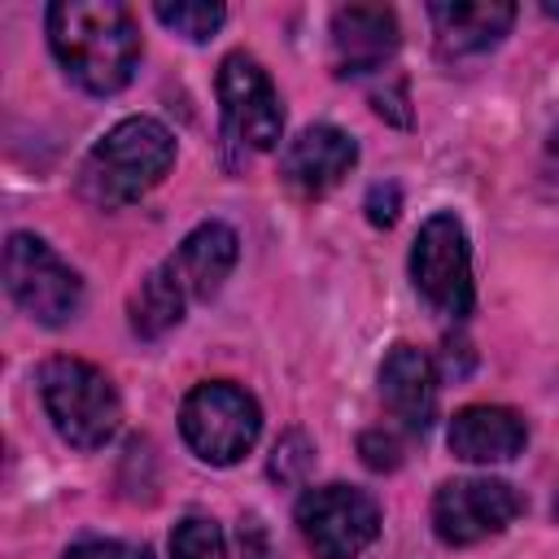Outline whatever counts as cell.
<instances>
[{"instance_id": "cell-1", "label": "cell", "mask_w": 559, "mask_h": 559, "mask_svg": "<svg viewBox=\"0 0 559 559\" xmlns=\"http://www.w3.org/2000/svg\"><path fill=\"white\" fill-rule=\"evenodd\" d=\"M48 48L61 70L92 96H114L140 66V31L114 0L48 4Z\"/></svg>"}, {"instance_id": "cell-2", "label": "cell", "mask_w": 559, "mask_h": 559, "mask_svg": "<svg viewBox=\"0 0 559 559\" xmlns=\"http://www.w3.org/2000/svg\"><path fill=\"white\" fill-rule=\"evenodd\" d=\"M170 162H175V135L157 118H144V114L122 118L83 157L79 188L92 205L118 210V205L140 201L148 188H157L166 179Z\"/></svg>"}, {"instance_id": "cell-3", "label": "cell", "mask_w": 559, "mask_h": 559, "mask_svg": "<svg viewBox=\"0 0 559 559\" xmlns=\"http://www.w3.org/2000/svg\"><path fill=\"white\" fill-rule=\"evenodd\" d=\"M39 397L52 428L79 450H100L122 424L118 389L83 358H48L39 367Z\"/></svg>"}, {"instance_id": "cell-4", "label": "cell", "mask_w": 559, "mask_h": 559, "mask_svg": "<svg viewBox=\"0 0 559 559\" xmlns=\"http://www.w3.org/2000/svg\"><path fill=\"white\" fill-rule=\"evenodd\" d=\"M179 432L197 459H205L214 467H231L236 459H245L253 450V441L262 432V411L240 384L205 380L183 397Z\"/></svg>"}, {"instance_id": "cell-5", "label": "cell", "mask_w": 559, "mask_h": 559, "mask_svg": "<svg viewBox=\"0 0 559 559\" xmlns=\"http://www.w3.org/2000/svg\"><path fill=\"white\" fill-rule=\"evenodd\" d=\"M4 284L13 301L44 328H61L83 310V280L66 266L48 240L31 231H13L4 245Z\"/></svg>"}, {"instance_id": "cell-6", "label": "cell", "mask_w": 559, "mask_h": 559, "mask_svg": "<svg viewBox=\"0 0 559 559\" xmlns=\"http://www.w3.org/2000/svg\"><path fill=\"white\" fill-rule=\"evenodd\" d=\"M411 284L445 319H463L472 310V258L463 223L454 214H432L419 227L411 245Z\"/></svg>"}, {"instance_id": "cell-7", "label": "cell", "mask_w": 559, "mask_h": 559, "mask_svg": "<svg viewBox=\"0 0 559 559\" xmlns=\"http://www.w3.org/2000/svg\"><path fill=\"white\" fill-rule=\"evenodd\" d=\"M297 528L319 559H358L380 533V507L354 485H323L301 493Z\"/></svg>"}, {"instance_id": "cell-8", "label": "cell", "mask_w": 559, "mask_h": 559, "mask_svg": "<svg viewBox=\"0 0 559 559\" xmlns=\"http://www.w3.org/2000/svg\"><path fill=\"white\" fill-rule=\"evenodd\" d=\"M524 511V498L493 476H463L445 480L432 498V528L445 546H476L502 533Z\"/></svg>"}, {"instance_id": "cell-9", "label": "cell", "mask_w": 559, "mask_h": 559, "mask_svg": "<svg viewBox=\"0 0 559 559\" xmlns=\"http://www.w3.org/2000/svg\"><path fill=\"white\" fill-rule=\"evenodd\" d=\"M218 105H223V127L236 144L249 148H275L284 135V105L280 92L271 87L266 70L249 52H231L218 66Z\"/></svg>"}, {"instance_id": "cell-10", "label": "cell", "mask_w": 559, "mask_h": 559, "mask_svg": "<svg viewBox=\"0 0 559 559\" xmlns=\"http://www.w3.org/2000/svg\"><path fill=\"white\" fill-rule=\"evenodd\" d=\"M397 44V17L384 4H345L332 13V66L341 79L384 70Z\"/></svg>"}, {"instance_id": "cell-11", "label": "cell", "mask_w": 559, "mask_h": 559, "mask_svg": "<svg viewBox=\"0 0 559 559\" xmlns=\"http://www.w3.org/2000/svg\"><path fill=\"white\" fill-rule=\"evenodd\" d=\"M354 162H358V144L341 127L314 122L288 140V148L280 157V179L297 197H323L354 170Z\"/></svg>"}, {"instance_id": "cell-12", "label": "cell", "mask_w": 559, "mask_h": 559, "mask_svg": "<svg viewBox=\"0 0 559 559\" xmlns=\"http://www.w3.org/2000/svg\"><path fill=\"white\" fill-rule=\"evenodd\" d=\"M380 397L402 419L406 432H428L437 419V371L432 358L415 345H393L380 362Z\"/></svg>"}, {"instance_id": "cell-13", "label": "cell", "mask_w": 559, "mask_h": 559, "mask_svg": "<svg viewBox=\"0 0 559 559\" xmlns=\"http://www.w3.org/2000/svg\"><path fill=\"white\" fill-rule=\"evenodd\" d=\"M236 249H240V240H236V231L227 223H201L197 231L183 236V245L166 258V266L179 280V288L188 293V301H205L231 275Z\"/></svg>"}, {"instance_id": "cell-14", "label": "cell", "mask_w": 559, "mask_h": 559, "mask_svg": "<svg viewBox=\"0 0 559 559\" xmlns=\"http://www.w3.org/2000/svg\"><path fill=\"white\" fill-rule=\"evenodd\" d=\"M445 441L463 463H507L524 450L528 428L511 406H463L450 419Z\"/></svg>"}, {"instance_id": "cell-15", "label": "cell", "mask_w": 559, "mask_h": 559, "mask_svg": "<svg viewBox=\"0 0 559 559\" xmlns=\"http://www.w3.org/2000/svg\"><path fill=\"white\" fill-rule=\"evenodd\" d=\"M428 17L437 31V48L445 57H476L511 31L515 4H507V0H454V4H428Z\"/></svg>"}, {"instance_id": "cell-16", "label": "cell", "mask_w": 559, "mask_h": 559, "mask_svg": "<svg viewBox=\"0 0 559 559\" xmlns=\"http://www.w3.org/2000/svg\"><path fill=\"white\" fill-rule=\"evenodd\" d=\"M183 306H188V293L179 288V280L170 275V266H166V262L153 266V271L140 280L135 297H131V328H135V336L153 341V336L170 332V328L183 319Z\"/></svg>"}, {"instance_id": "cell-17", "label": "cell", "mask_w": 559, "mask_h": 559, "mask_svg": "<svg viewBox=\"0 0 559 559\" xmlns=\"http://www.w3.org/2000/svg\"><path fill=\"white\" fill-rule=\"evenodd\" d=\"M157 22L170 26L175 35L192 39V44H205L223 22H227V9L223 4H205V0H175V4H153Z\"/></svg>"}, {"instance_id": "cell-18", "label": "cell", "mask_w": 559, "mask_h": 559, "mask_svg": "<svg viewBox=\"0 0 559 559\" xmlns=\"http://www.w3.org/2000/svg\"><path fill=\"white\" fill-rule=\"evenodd\" d=\"M170 555L175 559H227L223 528L210 515H183L170 533Z\"/></svg>"}, {"instance_id": "cell-19", "label": "cell", "mask_w": 559, "mask_h": 559, "mask_svg": "<svg viewBox=\"0 0 559 559\" xmlns=\"http://www.w3.org/2000/svg\"><path fill=\"white\" fill-rule=\"evenodd\" d=\"M314 467V445L301 437V432H284L275 441V454H271V476L280 485H297L306 472Z\"/></svg>"}, {"instance_id": "cell-20", "label": "cell", "mask_w": 559, "mask_h": 559, "mask_svg": "<svg viewBox=\"0 0 559 559\" xmlns=\"http://www.w3.org/2000/svg\"><path fill=\"white\" fill-rule=\"evenodd\" d=\"M358 454H362V463L367 467H376V472H393L397 463H402V441L393 437V432H362L358 437Z\"/></svg>"}, {"instance_id": "cell-21", "label": "cell", "mask_w": 559, "mask_h": 559, "mask_svg": "<svg viewBox=\"0 0 559 559\" xmlns=\"http://www.w3.org/2000/svg\"><path fill=\"white\" fill-rule=\"evenodd\" d=\"M236 559H280L275 542H271V533H266V524L258 515L240 520V528H236Z\"/></svg>"}, {"instance_id": "cell-22", "label": "cell", "mask_w": 559, "mask_h": 559, "mask_svg": "<svg viewBox=\"0 0 559 559\" xmlns=\"http://www.w3.org/2000/svg\"><path fill=\"white\" fill-rule=\"evenodd\" d=\"M61 559H153V555L148 546H131V542H79Z\"/></svg>"}, {"instance_id": "cell-23", "label": "cell", "mask_w": 559, "mask_h": 559, "mask_svg": "<svg viewBox=\"0 0 559 559\" xmlns=\"http://www.w3.org/2000/svg\"><path fill=\"white\" fill-rule=\"evenodd\" d=\"M397 201H402L397 183H376V188L367 192V218H371L376 227H389V223L397 218Z\"/></svg>"}, {"instance_id": "cell-24", "label": "cell", "mask_w": 559, "mask_h": 559, "mask_svg": "<svg viewBox=\"0 0 559 559\" xmlns=\"http://www.w3.org/2000/svg\"><path fill=\"white\" fill-rule=\"evenodd\" d=\"M550 153H555V157H559V127H555V131H550Z\"/></svg>"}]
</instances>
